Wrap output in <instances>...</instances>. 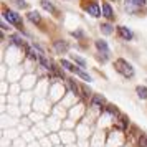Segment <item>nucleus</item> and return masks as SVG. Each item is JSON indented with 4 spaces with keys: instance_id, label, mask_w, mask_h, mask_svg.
<instances>
[{
    "instance_id": "12",
    "label": "nucleus",
    "mask_w": 147,
    "mask_h": 147,
    "mask_svg": "<svg viewBox=\"0 0 147 147\" xmlns=\"http://www.w3.org/2000/svg\"><path fill=\"white\" fill-rule=\"evenodd\" d=\"M41 7L45 8V10H48V12H51V13H55V12H56V8H55L50 2H47V0H41Z\"/></svg>"
},
{
    "instance_id": "1",
    "label": "nucleus",
    "mask_w": 147,
    "mask_h": 147,
    "mask_svg": "<svg viewBox=\"0 0 147 147\" xmlns=\"http://www.w3.org/2000/svg\"><path fill=\"white\" fill-rule=\"evenodd\" d=\"M114 66H116V69H117L122 76H126V78H132V76H134L132 65H129L126 60H116Z\"/></svg>"
},
{
    "instance_id": "17",
    "label": "nucleus",
    "mask_w": 147,
    "mask_h": 147,
    "mask_svg": "<svg viewBox=\"0 0 147 147\" xmlns=\"http://www.w3.org/2000/svg\"><path fill=\"white\" fill-rule=\"evenodd\" d=\"M40 63H41V66H43V68H47V69H51V65H50V61L45 60L43 56H40Z\"/></svg>"
},
{
    "instance_id": "3",
    "label": "nucleus",
    "mask_w": 147,
    "mask_h": 147,
    "mask_svg": "<svg viewBox=\"0 0 147 147\" xmlns=\"http://www.w3.org/2000/svg\"><path fill=\"white\" fill-rule=\"evenodd\" d=\"M86 12L91 15V17H99V15L102 13V12L99 10V5H98L96 2H93V3H88V5H86Z\"/></svg>"
},
{
    "instance_id": "16",
    "label": "nucleus",
    "mask_w": 147,
    "mask_h": 147,
    "mask_svg": "<svg viewBox=\"0 0 147 147\" xmlns=\"http://www.w3.org/2000/svg\"><path fill=\"white\" fill-rule=\"evenodd\" d=\"M12 43L17 45V47H22V45H23V40H22L18 35H13V36H12Z\"/></svg>"
},
{
    "instance_id": "22",
    "label": "nucleus",
    "mask_w": 147,
    "mask_h": 147,
    "mask_svg": "<svg viewBox=\"0 0 147 147\" xmlns=\"http://www.w3.org/2000/svg\"><path fill=\"white\" fill-rule=\"evenodd\" d=\"M73 36H80V38H81V36H83V32H81V30H80V32H74Z\"/></svg>"
},
{
    "instance_id": "13",
    "label": "nucleus",
    "mask_w": 147,
    "mask_h": 147,
    "mask_svg": "<svg viewBox=\"0 0 147 147\" xmlns=\"http://www.w3.org/2000/svg\"><path fill=\"white\" fill-rule=\"evenodd\" d=\"M101 30H102V33H104V35H111V33H113V25L104 23V25H101Z\"/></svg>"
},
{
    "instance_id": "18",
    "label": "nucleus",
    "mask_w": 147,
    "mask_h": 147,
    "mask_svg": "<svg viewBox=\"0 0 147 147\" xmlns=\"http://www.w3.org/2000/svg\"><path fill=\"white\" fill-rule=\"evenodd\" d=\"M68 88H69V89H71L74 94H78V86H76V84H74L71 80H68Z\"/></svg>"
},
{
    "instance_id": "5",
    "label": "nucleus",
    "mask_w": 147,
    "mask_h": 147,
    "mask_svg": "<svg viewBox=\"0 0 147 147\" xmlns=\"http://www.w3.org/2000/svg\"><path fill=\"white\" fill-rule=\"evenodd\" d=\"M117 32H119L121 38H124V40H127V41L134 38V33L129 30V28H126V27H119V28H117Z\"/></svg>"
},
{
    "instance_id": "15",
    "label": "nucleus",
    "mask_w": 147,
    "mask_h": 147,
    "mask_svg": "<svg viewBox=\"0 0 147 147\" xmlns=\"http://www.w3.org/2000/svg\"><path fill=\"white\" fill-rule=\"evenodd\" d=\"M60 65L65 68V69H69V71H73V69H74V66L71 65V63H69V61H66V60H61V61H60Z\"/></svg>"
},
{
    "instance_id": "21",
    "label": "nucleus",
    "mask_w": 147,
    "mask_h": 147,
    "mask_svg": "<svg viewBox=\"0 0 147 147\" xmlns=\"http://www.w3.org/2000/svg\"><path fill=\"white\" fill-rule=\"evenodd\" d=\"M15 3H17L18 7H22V8L27 7V2H25V0H15Z\"/></svg>"
},
{
    "instance_id": "10",
    "label": "nucleus",
    "mask_w": 147,
    "mask_h": 147,
    "mask_svg": "<svg viewBox=\"0 0 147 147\" xmlns=\"http://www.w3.org/2000/svg\"><path fill=\"white\" fill-rule=\"evenodd\" d=\"M27 17H28V20L33 22V23H36V25L41 22V17H40V13H38V12H28Z\"/></svg>"
},
{
    "instance_id": "4",
    "label": "nucleus",
    "mask_w": 147,
    "mask_h": 147,
    "mask_svg": "<svg viewBox=\"0 0 147 147\" xmlns=\"http://www.w3.org/2000/svg\"><path fill=\"white\" fill-rule=\"evenodd\" d=\"M96 48L99 50L101 55H104V56L109 55V47H107V43L104 40H96Z\"/></svg>"
},
{
    "instance_id": "20",
    "label": "nucleus",
    "mask_w": 147,
    "mask_h": 147,
    "mask_svg": "<svg viewBox=\"0 0 147 147\" xmlns=\"http://www.w3.org/2000/svg\"><path fill=\"white\" fill-rule=\"evenodd\" d=\"M27 51H28V56H30V58H32V60H36V55L33 53V50H32V48H27Z\"/></svg>"
},
{
    "instance_id": "9",
    "label": "nucleus",
    "mask_w": 147,
    "mask_h": 147,
    "mask_svg": "<svg viewBox=\"0 0 147 147\" xmlns=\"http://www.w3.org/2000/svg\"><path fill=\"white\" fill-rule=\"evenodd\" d=\"M73 73H76L78 76H81V80L88 81V83H91V81H93V78H91V76H89L88 73H84V71H81L80 68H74V69H73Z\"/></svg>"
},
{
    "instance_id": "6",
    "label": "nucleus",
    "mask_w": 147,
    "mask_h": 147,
    "mask_svg": "<svg viewBox=\"0 0 147 147\" xmlns=\"http://www.w3.org/2000/svg\"><path fill=\"white\" fill-rule=\"evenodd\" d=\"M53 48H55V51H56V53H65V51H68V43H66V41H63V40L55 41Z\"/></svg>"
},
{
    "instance_id": "14",
    "label": "nucleus",
    "mask_w": 147,
    "mask_h": 147,
    "mask_svg": "<svg viewBox=\"0 0 147 147\" xmlns=\"http://www.w3.org/2000/svg\"><path fill=\"white\" fill-rule=\"evenodd\" d=\"M71 60L73 61H76V63H78V65H80V66H86V60H83V58H81V56H78V55H73V56H71Z\"/></svg>"
},
{
    "instance_id": "11",
    "label": "nucleus",
    "mask_w": 147,
    "mask_h": 147,
    "mask_svg": "<svg viewBox=\"0 0 147 147\" xmlns=\"http://www.w3.org/2000/svg\"><path fill=\"white\" fill-rule=\"evenodd\" d=\"M137 96H139L140 99H147V88H144V86H137Z\"/></svg>"
},
{
    "instance_id": "2",
    "label": "nucleus",
    "mask_w": 147,
    "mask_h": 147,
    "mask_svg": "<svg viewBox=\"0 0 147 147\" xmlns=\"http://www.w3.org/2000/svg\"><path fill=\"white\" fill-rule=\"evenodd\" d=\"M3 18H5L7 22H10L12 25H17V27H20L22 25V18H20V15L17 13V12L5 10V12H3Z\"/></svg>"
},
{
    "instance_id": "7",
    "label": "nucleus",
    "mask_w": 147,
    "mask_h": 147,
    "mask_svg": "<svg viewBox=\"0 0 147 147\" xmlns=\"http://www.w3.org/2000/svg\"><path fill=\"white\" fill-rule=\"evenodd\" d=\"M104 102H106V99H104V96H101V94H94L93 99H91V104H93V106H104Z\"/></svg>"
},
{
    "instance_id": "8",
    "label": "nucleus",
    "mask_w": 147,
    "mask_h": 147,
    "mask_svg": "<svg viewBox=\"0 0 147 147\" xmlns=\"http://www.w3.org/2000/svg\"><path fill=\"white\" fill-rule=\"evenodd\" d=\"M102 15L106 17V18H113L114 17V12H113V8H111V5L109 3H102Z\"/></svg>"
},
{
    "instance_id": "19",
    "label": "nucleus",
    "mask_w": 147,
    "mask_h": 147,
    "mask_svg": "<svg viewBox=\"0 0 147 147\" xmlns=\"http://www.w3.org/2000/svg\"><path fill=\"white\" fill-rule=\"evenodd\" d=\"M129 3H134V5H137V7H142V5H146L147 0H127Z\"/></svg>"
}]
</instances>
